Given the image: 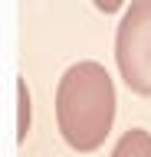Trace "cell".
Returning a JSON list of instances; mask_svg holds the SVG:
<instances>
[{"label": "cell", "mask_w": 151, "mask_h": 157, "mask_svg": "<svg viewBox=\"0 0 151 157\" xmlns=\"http://www.w3.org/2000/svg\"><path fill=\"white\" fill-rule=\"evenodd\" d=\"M56 121L66 144L79 154L105 144L115 121V85L105 66L76 62L62 72L56 88Z\"/></svg>", "instance_id": "6da1fadb"}, {"label": "cell", "mask_w": 151, "mask_h": 157, "mask_svg": "<svg viewBox=\"0 0 151 157\" xmlns=\"http://www.w3.org/2000/svg\"><path fill=\"white\" fill-rule=\"evenodd\" d=\"M115 62L135 95H151V0H131L115 33Z\"/></svg>", "instance_id": "7a4b0ae2"}, {"label": "cell", "mask_w": 151, "mask_h": 157, "mask_svg": "<svg viewBox=\"0 0 151 157\" xmlns=\"http://www.w3.org/2000/svg\"><path fill=\"white\" fill-rule=\"evenodd\" d=\"M112 157H151V134L141 128H131L118 137Z\"/></svg>", "instance_id": "3957f363"}, {"label": "cell", "mask_w": 151, "mask_h": 157, "mask_svg": "<svg viewBox=\"0 0 151 157\" xmlns=\"http://www.w3.org/2000/svg\"><path fill=\"white\" fill-rule=\"evenodd\" d=\"M30 115H33V101H30V88L26 82H17V141H26L30 134Z\"/></svg>", "instance_id": "277c9868"}, {"label": "cell", "mask_w": 151, "mask_h": 157, "mask_svg": "<svg viewBox=\"0 0 151 157\" xmlns=\"http://www.w3.org/2000/svg\"><path fill=\"white\" fill-rule=\"evenodd\" d=\"M92 3H95L102 13H115V10H121V3H125V0H92Z\"/></svg>", "instance_id": "5b68a950"}]
</instances>
